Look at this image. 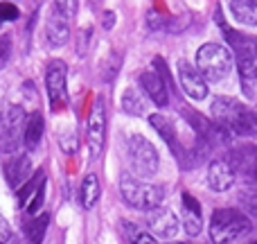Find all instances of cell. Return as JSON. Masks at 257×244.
Returning a JSON list of instances; mask_svg holds the SVG:
<instances>
[{
  "label": "cell",
  "instance_id": "7",
  "mask_svg": "<svg viewBox=\"0 0 257 244\" xmlns=\"http://www.w3.org/2000/svg\"><path fill=\"white\" fill-rule=\"evenodd\" d=\"M126 149H128V160H131V168L138 177H154L158 172V151L156 147L147 140L145 136L140 133H133L126 142Z\"/></svg>",
  "mask_w": 257,
  "mask_h": 244
},
{
  "label": "cell",
  "instance_id": "20",
  "mask_svg": "<svg viewBox=\"0 0 257 244\" xmlns=\"http://www.w3.org/2000/svg\"><path fill=\"white\" fill-rule=\"evenodd\" d=\"M230 14L241 25L257 27V0H230Z\"/></svg>",
  "mask_w": 257,
  "mask_h": 244
},
{
  "label": "cell",
  "instance_id": "23",
  "mask_svg": "<svg viewBox=\"0 0 257 244\" xmlns=\"http://www.w3.org/2000/svg\"><path fill=\"white\" fill-rule=\"evenodd\" d=\"M48 224H50V215L48 213L39 215L34 222H30V226H27V240H30V244H41L43 242L45 231H48Z\"/></svg>",
  "mask_w": 257,
  "mask_h": 244
},
{
  "label": "cell",
  "instance_id": "16",
  "mask_svg": "<svg viewBox=\"0 0 257 244\" xmlns=\"http://www.w3.org/2000/svg\"><path fill=\"white\" fill-rule=\"evenodd\" d=\"M30 172H32V160L27 154H21V156H12L7 158L5 163V179L12 188H18L30 179Z\"/></svg>",
  "mask_w": 257,
  "mask_h": 244
},
{
  "label": "cell",
  "instance_id": "10",
  "mask_svg": "<svg viewBox=\"0 0 257 244\" xmlns=\"http://www.w3.org/2000/svg\"><path fill=\"white\" fill-rule=\"evenodd\" d=\"M178 79H181L183 93H185L190 100L201 102V100L208 98L210 91H208V82H205V77L201 75L194 66H190L187 61L178 63Z\"/></svg>",
  "mask_w": 257,
  "mask_h": 244
},
{
  "label": "cell",
  "instance_id": "1",
  "mask_svg": "<svg viewBox=\"0 0 257 244\" xmlns=\"http://www.w3.org/2000/svg\"><path fill=\"white\" fill-rule=\"evenodd\" d=\"M253 231L248 215L232 208H219L212 213L210 219V240L212 244H232L246 233Z\"/></svg>",
  "mask_w": 257,
  "mask_h": 244
},
{
  "label": "cell",
  "instance_id": "3",
  "mask_svg": "<svg viewBox=\"0 0 257 244\" xmlns=\"http://www.w3.org/2000/svg\"><path fill=\"white\" fill-rule=\"evenodd\" d=\"M212 118H214V122L230 129L235 136H248L250 107L241 104L239 100L226 98V95H217V98L212 100Z\"/></svg>",
  "mask_w": 257,
  "mask_h": 244
},
{
  "label": "cell",
  "instance_id": "13",
  "mask_svg": "<svg viewBox=\"0 0 257 244\" xmlns=\"http://www.w3.org/2000/svg\"><path fill=\"white\" fill-rule=\"evenodd\" d=\"M237 172L232 170V165L223 158H217L208 165V186L214 192H226L228 188L235 183Z\"/></svg>",
  "mask_w": 257,
  "mask_h": 244
},
{
  "label": "cell",
  "instance_id": "26",
  "mask_svg": "<svg viewBox=\"0 0 257 244\" xmlns=\"http://www.w3.org/2000/svg\"><path fill=\"white\" fill-rule=\"evenodd\" d=\"M239 206L244 208V213L250 215V217H257V192H241Z\"/></svg>",
  "mask_w": 257,
  "mask_h": 244
},
{
  "label": "cell",
  "instance_id": "17",
  "mask_svg": "<svg viewBox=\"0 0 257 244\" xmlns=\"http://www.w3.org/2000/svg\"><path fill=\"white\" fill-rule=\"evenodd\" d=\"M183 226H185V233H190V235H199L201 226H203L201 204L190 192H183Z\"/></svg>",
  "mask_w": 257,
  "mask_h": 244
},
{
  "label": "cell",
  "instance_id": "27",
  "mask_svg": "<svg viewBox=\"0 0 257 244\" xmlns=\"http://www.w3.org/2000/svg\"><path fill=\"white\" fill-rule=\"evenodd\" d=\"M54 9L61 12L66 18H72L79 9V0H54Z\"/></svg>",
  "mask_w": 257,
  "mask_h": 244
},
{
  "label": "cell",
  "instance_id": "2",
  "mask_svg": "<svg viewBox=\"0 0 257 244\" xmlns=\"http://www.w3.org/2000/svg\"><path fill=\"white\" fill-rule=\"evenodd\" d=\"M235 57L221 43H205L196 52V70L205 77V82H221L230 75Z\"/></svg>",
  "mask_w": 257,
  "mask_h": 244
},
{
  "label": "cell",
  "instance_id": "6",
  "mask_svg": "<svg viewBox=\"0 0 257 244\" xmlns=\"http://www.w3.org/2000/svg\"><path fill=\"white\" fill-rule=\"evenodd\" d=\"M25 111L18 104H9L0 111V154H14L23 145Z\"/></svg>",
  "mask_w": 257,
  "mask_h": 244
},
{
  "label": "cell",
  "instance_id": "19",
  "mask_svg": "<svg viewBox=\"0 0 257 244\" xmlns=\"http://www.w3.org/2000/svg\"><path fill=\"white\" fill-rule=\"evenodd\" d=\"M41 138H43V116L39 111H34L25 120V129H23V145L27 151H34L39 147Z\"/></svg>",
  "mask_w": 257,
  "mask_h": 244
},
{
  "label": "cell",
  "instance_id": "28",
  "mask_svg": "<svg viewBox=\"0 0 257 244\" xmlns=\"http://www.w3.org/2000/svg\"><path fill=\"white\" fill-rule=\"evenodd\" d=\"M21 16V9L16 7V5L14 3H7V0H3V3H0V21H16V18Z\"/></svg>",
  "mask_w": 257,
  "mask_h": 244
},
{
  "label": "cell",
  "instance_id": "9",
  "mask_svg": "<svg viewBox=\"0 0 257 244\" xmlns=\"http://www.w3.org/2000/svg\"><path fill=\"white\" fill-rule=\"evenodd\" d=\"M104 140H106V107H104V98H97L88 118V129H86V142H88L90 158H97L102 154Z\"/></svg>",
  "mask_w": 257,
  "mask_h": 244
},
{
  "label": "cell",
  "instance_id": "18",
  "mask_svg": "<svg viewBox=\"0 0 257 244\" xmlns=\"http://www.w3.org/2000/svg\"><path fill=\"white\" fill-rule=\"evenodd\" d=\"M149 122H151V127L158 131V136L163 138L165 142H167L169 149H172L174 154L178 156V158H183V151H181V145H178L176 127H174V122L169 120L167 116H160V113H154V116H149Z\"/></svg>",
  "mask_w": 257,
  "mask_h": 244
},
{
  "label": "cell",
  "instance_id": "30",
  "mask_svg": "<svg viewBox=\"0 0 257 244\" xmlns=\"http://www.w3.org/2000/svg\"><path fill=\"white\" fill-rule=\"evenodd\" d=\"M9 50H12V39L9 36H0V68L7 63V59H9Z\"/></svg>",
  "mask_w": 257,
  "mask_h": 244
},
{
  "label": "cell",
  "instance_id": "37",
  "mask_svg": "<svg viewBox=\"0 0 257 244\" xmlns=\"http://www.w3.org/2000/svg\"><path fill=\"white\" fill-rule=\"evenodd\" d=\"M250 244H257V240H255V242H250Z\"/></svg>",
  "mask_w": 257,
  "mask_h": 244
},
{
  "label": "cell",
  "instance_id": "32",
  "mask_svg": "<svg viewBox=\"0 0 257 244\" xmlns=\"http://www.w3.org/2000/svg\"><path fill=\"white\" fill-rule=\"evenodd\" d=\"M147 23H149L151 30H160V27H163V18H160L156 12H149V14H147Z\"/></svg>",
  "mask_w": 257,
  "mask_h": 244
},
{
  "label": "cell",
  "instance_id": "34",
  "mask_svg": "<svg viewBox=\"0 0 257 244\" xmlns=\"http://www.w3.org/2000/svg\"><path fill=\"white\" fill-rule=\"evenodd\" d=\"M102 25L106 27V30H111L113 25H115V14L113 12H104V18H102Z\"/></svg>",
  "mask_w": 257,
  "mask_h": 244
},
{
  "label": "cell",
  "instance_id": "8",
  "mask_svg": "<svg viewBox=\"0 0 257 244\" xmlns=\"http://www.w3.org/2000/svg\"><path fill=\"white\" fill-rule=\"evenodd\" d=\"M68 66L61 59H52L45 68V89H48L50 107L54 111L66 107L68 102Z\"/></svg>",
  "mask_w": 257,
  "mask_h": 244
},
{
  "label": "cell",
  "instance_id": "15",
  "mask_svg": "<svg viewBox=\"0 0 257 244\" xmlns=\"http://www.w3.org/2000/svg\"><path fill=\"white\" fill-rule=\"evenodd\" d=\"M140 89L145 91V95L156 104V107H167L169 102V93L165 86L163 77L154 70H147L140 75Z\"/></svg>",
  "mask_w": 257,
  "mask_h": 244
},
{
  "label": "cell",
  "instance_id": "11",
  "mask_svg": "<svg viewBox=\"0 0 257 244\" xmlns=\"http://www.w3.org/2000/svg\"><path fill=\"white\" fill-rule=\"evenodd\" d=\"M147 224H149L151 233L156 237H160V240H172L178 233V228H181L178 217L169 208H163V206L147 210Z\"/></svg>",
  "mask_w": 257,
  "mask_h": 244
},
{
  "label": "cell",
  "instance_id": "22",
  "mask_svg": "<svg viewBox=\"0 0 257 244\" xmlns=\"http://www.w3.org/2000/svg\"><path fill=\"white\" fill-rule=\"evenodd\" d=\"M79 199H81V206L86 210H90L99 199V181L95 174H86L84 181H81V190H79Z\"/></svg>",
  "mask_w": 257,
  "mask_h": 244
},
{
  "label": "cell",
  "instance_id": "4",
  "mask_svg": "<svg viewBox=\"0 0 257 244\" xmlns=\"http://www.w3.org/2000/svg\"><path fill=\"white\" fill-rule=\"evenodd\" d=\"M120 195L128 206H133V208H138V210L158 208L165 199V190L160 186L140 181V179H136V177H122Z\"/></svg>",
  "mask_w": 257,
  "mask_h": 244
},
{
  "label": "cell",
  "instance_id": "36",
  "mask_svg": "<svg viewBox=\"0 0 257 244\" xmlns=\"http://www.w3.org/2000/svg\"><path fill=\"white\" fill-rule=\"evenodd\" d=\"M176 244H187V242H176Z\"/></svg>",
  "mask_w": 257,
  "mask_h": 244
},
{
  "label": "cell",
  "instance_id": "33",
  "mask_svg": "<svg viewBox=\"0 0 257 244\" xmlns=\"http://www.w3.org/2000/svg\"><path fill=\"white\" fill-rule=\"evenodd\" d=\"M248 138L257 140V107L250 109V127H248Z\"/></svg>",
  "mask_w": 257,
  "mask_h": 244
},
{
  "label": "cell",
  "instance_id": "25",
  "mask_svg": "<svg viewBox=\"0 0 257 244\" xmlns=\"http://www.w3.org/2000/svg\"><path fill=\"white\" fill-rule=\"evenodd\" d=\"M122 228H124V235H126V240L131 244H158L154 235L140 231V228H138L136 224H131V222H122Z\"/></svg>",
  "mask_w": 257,
  "mask_h": 244
},
{
  "label": "cell",
  "instance_id": "12",
  "mask_svg": "<svg viewBox=\"0 0 257 244\" xmlns=\"http://www.w3.org/2000/svg\"><path fill=\"white\" fill-rule=\"evenodd\" d=\"M228 163L232 165L237 174H244V177L257 181V145H239L232 147L230 154H228Z\"/></svg>",
  "mask_w": 257,
  "mask_h": 244
},
{
  "label": "cell",
  "instance_id": "38",
  "mask_svg": "<svg viewBox=\"0 0 257 244\" xmlns=\"http://www.w3.org/2000/svg\"><path fill=\"white\" fill-rule=\"evenodd\" d=\"M255 183H257V181H255Z\"/></svg>",
  "mask_w": 257,
  "mask_h": 244
},
{
  "label": "cell",
  "instance_id": "21",
  "mask_svg": "<svg viewBox=\"0 0 257 244\" xmlns=\"http://www.w3.org/2000/svg\"><path fill=\"white\" fill-rule=\"evenodd\" d=\"M122 109L128 113V116H145L147 113V95L145 91L136 89V86H128L122 95Z\"/></svg>",
  "mask_w": 257,
  "mask_h": 244
},
{
  "label": "cell",
  "instance_id": "29",
  "mask_svg": "<svg viewBox=\"0 0 257 244\" xmlns=\"http://www.w3.org/2000/svg\"><path fill=\"white\" fill-rule=\"evenodd\" d=\"M32 197H34V199L27 204V213H30V215H36V213L41 210V206H43V199H45V183H43V186H41Z\"/></svg>",
  "mask_w": 257,
  "mask_h": 244
},
{
  "label": "cell",
  "instance_id": "35",
  "mask_svg": "<svg viewBox=\"0 0 257 244\" xmlns=\"http://www.w3.org/2000/svg\"><path fill=\"white\" fill-rule=\"evenodd\" d=\"M72 140H75V136H72V133H70L68 138H63V140H61L63 151H68V154H72V151H75V142H72Z\"/></svg>",
  "mask_w": 257,
  "mask_h": 244
},
{
  "label": "cell",
  "instance_id": "31",
  "mask_svg": "<svg viewBox=\"0 0 257 244\" xmlns=\"http://www.w3.org/2000/svg\"><path fill=\"white\" fill-rule=\"evenodd\" d=\"M9 237H12V231H9V224L5 222V217L0 215V244H7Z\"/></svg>",
  "mask_w": 257,
  "mask_h": 244
},
{
  "label": "cell",
  "instance_id": "14",
  "mask_svg": "<svg viewBox=\"0 0 257 244\" xmlns=\"http://www.w3.org/2000/svg\"><path fill=\"white\" fill-rule=\"evenodd\" d=\"M45 36L54 48L66 45L70 39V18H66L61 12L52 7V12L48 14V21H45Z\"/></svg>",
  "mask_w": 257,
  "mask_h": 244
},
{
  "label": "cell",
  "instance_id": "5",
  "mask_svg": "<svg viewBox=\"0 0 257 244\" xmlns=\"http://www.w3.org/2000/svg\"><path fill=\"white\" fill-rule=\"evenodd\" d=\"M226 36L230 41V48L235 50L232 57L237 61V70L241 75V82L246 84V91H248V84H253L257 79V39L241 36L232 30H228Z\"/></svg>",
  "mask_w": 257,
  "mask_h": 244
},
{
  "label": "cell",
  "instance_id": "24",
  "mask_svg": "<svg viewBox=\"0 0 257 244\" xmlns=\"http://www.w3.org/2000/svg\"><path fill=\"white\" fill-rule=\"evenodd\" d=\"M45 183V174H43V170H39V172L34 174V177H30L25 181V186L21 188V192H18V204L21 206H25V204H30V197L34 195L36 190H39L41 186Z\"/></svg>",
  "mask_w": 257,
  "mask_h": 244
}]
</instances>
